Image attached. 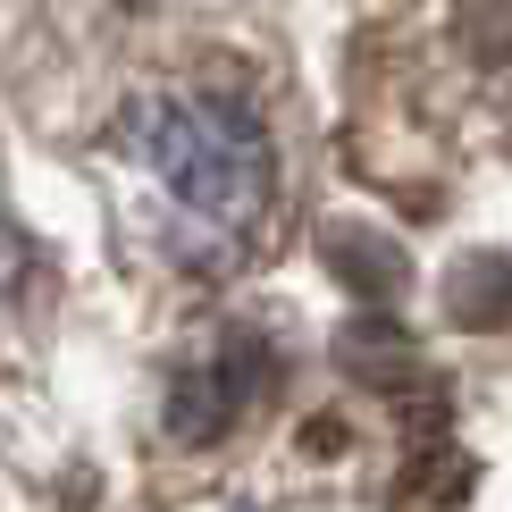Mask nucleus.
Masks as SVG:
<instances>
[{"label":"nucleus","instance_id":"f03ea898","mask_svg":"<svg viewBox=\"0 0 512 512\" xmlns=\"http://www.w3.org/2000/svg\"><path fill=\"white\" fill-rule=\"evenodd\" d=\"M17 277H26V236H17V219L0 210V303L17 294Z\"/></svg>","mask_w":512,"mask_h":512},{"label":"nucleus","instance_id":"f257e3e1","mask_svg":"<svg viewBox=\"0 0 512 512\" xmlns=\"http://www.w3.org/2000/svg\"><path fill=\"white\" fill-rule=\"evenodd\" d=\"M110 168L135 236L185 277L236 269L277 210V143L261 110L210 84L126 101L110 126Z\"/></svg>","mask_w":512,"mask_h":512}]
</instances>
